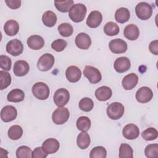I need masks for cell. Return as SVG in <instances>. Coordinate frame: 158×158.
<instances>
[{
    "instance_id": "obj_1",
    "label": "cell",
    "mask_w": 158,
    "mask_h": 158,
    "mask_svg": "<svg viewBox=\"0 0 158 158\" xmlns=\"http://www.w3.org/2000/svg\"><path fill=\"white\" fill-rule=\"evenodd\" d=\"M86 12V7L81 3H78L72 7L69 12V16L73 22L78 23L84 20Z\"/></svg>"
},
{
    "instance_id": "obj_2",
    "label": "cell",
    "mask_w": 158,
    "mask_h": 158,
    "mask_svg": "<svg viewBox=\"0 0 158 158\" xmlns=\"http://www.w3.org/2000/svg\"><path fill=\"white\" fill-rule=\"evenodd\" d=\"M124 110V106L122 104L114 102L107 106V114L109 118L112 120H118L123 116Z\"/></svg>"
},
{
    "instance_id": "obj_3",
    "label": "cell",
    "mask_w": 158,
    "mask_h": 158,
    "mask_svg": "<svg viewBox=\"0 0 158 158\" xmlns=\"http://www.w3.org/2000/svg\"><path fill=\"white\" fill-rule=\"evenodd\" d=\"M136 16L142 20L149 19L152 14V6L148 2H141L135 7Z\"/></svg>"
},
{
    "instance_id": "obj_4",
    "label": "cell",
    "mask_w": 158,
    "mask_h": 158,
    "mask_svg": "<svg viewBox=\"0 0 158 158\" xmlns=\"http://www.w3.org/2000/svg\"><path fill=\"white\" fill-rule=\"evenodd\" d=\"M32 93L35 98L40 100H45L49 96L48 86L43 82H37L32 86Z\"/></svg>"
},
{
    "instance_id": "obj_5",
    "label": "cell",
    "mask_w": 158,
    "mask_h": 158,
    "mask_svg": "<svg viewBox=\"0 0 158 158\" xmlns=\"http://www.w3.org/2000/svg\"><path fill=\"white\" fill-rule=\"evenodd\" d=\"M70 112L65 107H57L52 114V122L56 125H62L69 118Z\"/></svg>"
},
{
    "instance_id": "obj_6",
    "label": "cell",
    "mask_w": 158,
    "mask_h": 158,
    "mask_svg": "<svg viewBox=\"0 0 158 158\" xmlns=\"http://www.w3.org/2000/svg\"><path fill=\"white\" fill-rule=\"evenodd\" d=\"M54 61V57L52 54L49 53H45L38 59L37 67L41 71H48L53 67Z\"/></svg>"
},
{
    "instance_id": "obj_7",
    "label": "cell",
    "mask_w": 158,
    "mask_h": 158,
    "mask_svg": "<svg viewBox=\"0 0 158 158\" xmlns=\"http://www.w3.org/2000/svg\"><path fill=\"white\" fill-rule=\"evenodd\" d=\"M83 75L86 77L88 81L93 84L99 82L102 79V75L100 71L96 67L91 65H86L83 70Z\"/></svg>"
},
{
    "instance_id": "obj_8",
    "label": "cell",
    "mask_w": 158,
    "mask_h": 158,
    "mask_svg": "<svg viewBox=\"0 0 158 158\" xmlns=\"http://www.w3.org/2000/svg\"><path fill=\"white\" fill-rule=\"evenodd\" d=\"M53 99L57 106L63 107L67 104L70 99L69 91L65 88H59L54 93Z\"/></svg>"
},
{
    "instance_id": "obj_9",
    "label": "cell",
    "mask_w": 158,
    "mask_h": 158,
    "mask_svg": "<svg viewBox=\"0 0 158 158\" xmlns=\"http://www.w3.org/2000/svg\"><path fill=\"white\" fill-rule=\"evenodd\" d=\"M23 44L17 39L12 40L6 44V51L13 56H19L23 52Z\"/></svg>"
},
{
    "instance_id": "obj_10",
    "label": "cell",
    "mask_w": 158,
    "mask_h": 158,
    "mask_svg": "<svg viewBox=\"0 0 158 158\" xmlns=\"http://www.w3.org/2000/svg\"><path fill=\"white\" fill-rule=\"evenodd\" d=\"M109 48L110 51L114 54H122L127 51V44L124 40L116 38L109 42Z\"/></svg>"
},
{
    "instance_id": "obj_11",
    "label": "cell",
    "mask_w": 158,
    "mask_h": 158,
    "mask_svg": "<svg viewBox=\"0 0 158 158\" xmlns=\"http://www.w3.org/2000/svg\"><path fill=\"white\" fill-rule=\"evenodd\" d=\"M135 97L139 102L146 103L152 99L153 93L149 88L147 86H143L139 88L136 91Z\"/></svg>"
},
{
    "instance_id": "obj_12",
    "label": "cell",
    "mask_w": 158,
    "mask_h": 158,
    "mask_svg": "<svg viewBox=\"0 0 158 158\" xmlns=\"http://www.w3.org/2000/svg\"><path fill=\"white\" fill-rule=\"evenodd\" d=\"M17 115V109L12 106H6L1 110V118L4 122H9L15 120Z\"/></svg>"
},
{
    "instance_id": "obj_13",
    "label": "cell",
    "mask_w": 158,
    "mask_h": 158,
    "mask_svg": "<svg viewBox=\"0 0 158 158\" xmlns=\"http://www.w3.org/2000/svg\"><path fill=\"white\" fill-rule=\"evenodd\" d=\"M122 134L125 138L132 140L138 137L139 135V130L136 125L133 123H129L123 127L122 130Z\"/></svg>"
},
{
    "instance_id": "obj_14",
    "label": "cell",
    "mask_w": 158,
    "mask_h": 158,
    "mask_svg": "<svg viewBox=\"0 0 158 158\" xmlns=\"http://www.w3.org/2000/svg\"><path fill=\"white\" fill-rule=\"evenodd\" d=\"M76 46L81 49H88L91 44L90 36L85 33H80L78 34L75 40Z\"/></svg>"
},
{
    "instance_id": "obj_15",
    "label": "cell",
    "mask_w": 158,
    "mask_h": 158,
    "mask_svg": "<svg viewBox=\"0 0 158 158\" xmlns=\"http://www.w3.org/2000/svg\"><path fill=\"white\" fill-rule=\"evenodd\" d=\"M131 66L130 59L127 57H120L115 59L114 67L118 73H123L127 71Z\"/></svg>"
},
{
    "instance_id": "obj_16",
    "label": "cell",
    "mask_w": 158,
    "mask_h": 158,
    "mask_svg": "<svg viewBox=\"0 0 158 158\" xmlns=\"http://www.w3.org/2000/svg\"><path fill=\"white\" fill-rule=\"evenodd\" d=\"M102 20V14L98 10L91 11L86 19V25L90 28H96L100 25Z\"/></svg>"
},
{
    "instance_id": "obj_17",
    "label": "cell",
    "mask_w": 158,
    "mask_h": 158,
    "mask_svg": "<svg viewBox=\"0 0 158 158\" xmlns=\"http://www.w3.org/2000/svg\"><path fill=\"white\" fill-rule=\"evenodd\" d=\"M30 66L28 62L23 60H17L15 62L13 67V72L17 77H23L27 75L29 71Z\"/></svg>"
},
{
    "instance_id": "obj_18",
    "label": "cell",
    "mask_w": 158,
    "mask_h": 158,
    "mask_svg": "<svg viewBox=\"0 0 158 158\" xmlns=\"http://www.w3.org/2000/svg\"><path fill=\"white\" fill-rule=\"evenodd\" d=\"M65 76L68 81L71 83H75L78 81L81 78V72L78 67L71 65L66 69Z\"/></svg>"
},
{
    "instance_id": "obj_19",
    "label": "cell",
    "mask_w": 158,
    "mask_h": 158,
    "mask_svg": "<svg viewBox=\"0 0 158 158\" xmlns=\"http://www.w3.org/2000/svg\"><path fill=\"white\" fill-rule=\"evenodd\" d=\"M59 142L54 138H48L42 144L43 149L48 154H52L56 152L59 150Z\"/></svg>"
},
{
    "instance_id": "obj_20",
    "label": "cell",
    "mask_w": 158,
    "mask_h": 158,
    "mask_svg": "<svg viewBox=\"0 0 158 158\" xmlns=\"http://www.w3.org/2000/svg\"><path fill=\"white\" fill-rule=\"evenodd\" d=\"M138 82V77L135 73H130L125 76L122 80V86L125 90H130L134 88Z\"/></svg>"
},
{
    "instance_id": "obj_21",
    "label": "cell",
    "mask_w": 158,
    "mask_h": 158,
    "mask_svg": "<svg viewBox=\"0 0 158 158\" xmlns=\"http://www.w3.org/2000/svg\"><path fill=\"white\" fill-rule=\"evenodd\" d=\"M28 46L33 50H40L44 45V40L40 35H31L27 39Z\"/></svg>"
},
{
    "instance_id": "obj_22",
    "label": "cell",
    "mask_w": 158,
    "mask_h": 158,
    "mask_svg": "<svg viewBox=\"0 0 158 158\" xmlns=\"http://www.w3.org/2000/svg\"><path fill=\"white\" fill-rule=\"evenodd\" d=\"M123 35L128 40L130 41H135L139 36V30L136 25L129 24L125 27Z\"/></svg>"
},
{
    "instance_id": "obj_23",
    "label": "cell",
    "mask_w": 158,
    "mask_h": 158,
    "mask_svg": "<svg viewBox=\"0 0 158 158\" xmlns=\"http://www.w3.org/2000/svg\"><path fill=\"white\" fill-rule=\"evenodd\" d=\"M112 94L111 89L107 86H102L95 91V96L100 101H106L109 99Z\"/></svg>"
},
{
    "instance_id": "obj_24",
    "label": "cell",
    "mask_w": 158,
    "mask_h": 158,
    "mask_svg": "<svg viewBox=\"0 0 158 158\" xmlns=\"http://www.w3.org/2000/svg\"><path fill=\"white\" fill-rule=\"evenodd\" d=\"M19 30V25L15 20H7L4 25V31L5 33L10 36H15Z\"/></svg>"
},
{
    "instance_id": "obj_25",
    "label": "cell",
    "mask_w": 158,
    "mask_h": 158,
    "mask_svg": "<svg viewBox=\"0 0 158 158\" xmlns=\"http://www.w3.org/2000/svg\"><path fill=\"white\" fill-rule=\"evenodd\" d=\"M130 17V11L127 8L120 7L118 8L115 13V19L117 22L123 23L127 22Z\"/></svg>"
},
{
    "instance_id": "obj_26",
    "label": "cell",
    "mask_w": 158,
    "mask_h": 158,
    "mask_svg": "<svg viewBox=\"0 0 158 158\" xmlns=\"http://www.w3.org/2000/svg\"><path fill=\"white\" fill-rule=\"evenodd\" d=\"M25 98L24 92L20 89L16 88L11 90L7 96V101L12 102H19L22 101Z\"/></svg>"
},
{
    "instance_id": "obj_27",
    "label": "cell",
    "mask_w": 158,
    "mask_h": 158,
    "mask_svg": "<svg viewBox=\"0 0 158 158\" xmlns=\"http://www.w3.org/2000/svg\"><path fill=\"white\" fill-rule=\"evenodd\" d=\"M42 21L44 25L48 27H52L57 22V16L56 14L51 11H46L42 16Z\"/></svg>"
},
{
    "instance_id": "obj_28",
    "label": "cell",
    "mask_w": 158,
    "mask_h": 158,
    "mask_svg": "<svg viewBox=\"0 0 158 158\" xmlns=\"http://www.w3.org/2000/svg\"><path fill=\"white\" fill-rule=\"evenodd\" d=\"M91 139L89 135L86 131H82L79 133L77 138V144L81 149H86L90 144Z\"/></svg>"
},
{
    "instance_id": "obj_29",
    "label": "cell",
    "mask_w": 158,
    "mask_h": 158,
    "mask_svg": "<svg viewBox=\"0 0 158 158\" xmlns=\"http://www.w3.org/2000/svg\"><path fill=\"white\" fill-rule=\"evenodd\" d=\"M54 5L59 11L61 12H69L72 7L74 5V2L72 0L55 1Z\"/></svg>"
},
{
    "instance_id": "obj_30",
    "label": "cell",
    "mask_w": 158,
    "mask_h": 158,
    "mask_svg": "<svg viewBox=\"0 0 158 158\" xmlns=\"http://www.w3.org/2000/svg\"><path fill=\"white\" fill-rule=\"evenodd\" d=\"M7 134L10 139L12 140H17L22 137L23 135V129L20 125H12L8 130Z\"/></svg>"
},
{
    "instance_id": "obj_31",
    "label": "cell",
    "mask_w": 158,
    "mask_h": 158,
    "mask_svg": "<svg viewBox=\"0 0 158 158\" xmlns=\"http://www.w3.org/2000/svg\"><path fill=\"white\" fill-rule=\"evenodd\" d=\"M77 128L81 131H87L91 127V120L86 116L80 117L76 122Z\"/></svg>"
},
{
    "instance_id": "obj_32",
    "label": "cell",
    "mask_w": 158,
    "mask_h": 158,
    "mask_svg": "<svg viewBox=\"0 0 158 158\" xmlns=\"http://www.w3.org/2000/svg\"><path fill=\"white\" fill-rule=\"evenodd\" d=\"M120 31L118 25L113 22H109L106 23L104 27V32L108 36H115L118 34Z\"/></svg>"
},
{
    "instance_id": "obj_33",
    "label": "cell",
    "mask_w": 158,
    "mask_h": 158,
    "mask_svg": "<svg viewBox=\"0 0 158 158\" xmlns=\"http://www.w3.org/2000/svg\"><path fill=\"white\" fill-rule=\"evenodd\" d=\"M58 31L59 34L64 37H69L73 34V28L71 24L69 23H62L58 27Z\"/></svg>"
},
{
    "instance_id": "obj_34",
    "label": "cell",
    "mask_w": 158,
    "mask_h": 158,
    "mask_svg": "<svg viewBox=\"0 0 158 158\" xmlns=\"http://www.w3.org/2000/svg\"><path fill=\"white\" fill-rule=\"evenodd\" d=\"M133 157V151L132 148L128 144L122 143L121 144L119 148V157Z\"/></svg>"
},
{
    "instance_id": "obj_35",
    "label": "cell",
    "mask_w": 158,
    "mask_h": 158,
    "mask_svg": "<svg viewBox=\"0 0 158 158\" xmlns=\"http://www.w3.org/2000/svg\"><path fill=\"white\" fill-rule=\"evenodd\" d=\"M11 83L10 75L4 70L0 71V89L1 90L7 88Z\"/></svg>"
},
{
    "instance_id": "obj_36",
    "label": "cell",
    "mask_w": 158,
    "mask_h": 158,
    "mask_svg": "<svg viewBox=\"0 0 158 158\" xmlns=\"http://www.w3.org/2000/svg\"><path fill=\"white\" fill-rule=\"evenodd\" d=\"M106 149L102 146L94 147L91 149L89 153L90 158H106Z\"/></svg>"
},
{
    "instance_id": "obj_37",
    "label": "cell",
    "mask_w": 158,
    "mask_h": 158,
    "mask_svg": "<svg viewBox=\"0 0 158 158\" xmlns=\"http://www.w3.org/2000/svg\"><path fill=\"white\" fill-rule=\"evenodd\" d=\"M79 108L85 112L91 111L94 106L93 101L89 98H82L78 104Z\"/></svg>"
},
{
    "instance_id": "obj_38",
    "label": "cell",
    "mask_w": 158,
    "mask_h": 158,
    "mask_svg": "<svg viewBox=\"0 0 158 158\" xmlns=\"http://www.w3.org/2000/svg\"><path fill=\"white\" fill-rule=\"evenodd\" d=\"M141 136L146 141H152L157 138L158 132L156 128L150 127L143 131L141 133Z\"/></svg>"
},
{
    "instance_id": "obj_39",
    "label": "cell",
    "mask_w": 158,
    "mask_h": 158,
    "mask_svg": "<svg viewBox=\"0 0 158 158\" xmlns=\"http://www.w3.org/2000/svg\"><path fill=\"white\" fill-rule=\"evenodd\" d=\"M145 156L148 158L157 157H158V144H148L144 149Z\"/></svg>"
},
{
    "instance_id": "obj_40",
    "label": "cell",
    "mask_w": 158,
    "mask_h": 158,
    "mask_svg": "<svg viewBox=\"0 0 158 158\" xmlns=\"http://www.w3.org/2000/svg\"><path fill=\"white\" fill-rule=\"evenodd\" d=\"M31 149L27 146H21L16 150V157L17 158L31 157Z\"/></svg>"
},
{
    "instance_id": "obj_41",
    "label": "cell",
    "mask_w": 158,
    "mask_h": 158,
    "mask_svg": "<svg viewBox=\"0 0 158 158\" xmlns=\"http://www.w3.org/2000/svg\"><path fill=\"white\" fill-rule=\"evenodd\" d=\"M67 43L62 39H57L51 43V48L57 52H61L67 47Z\"/></svg>"
},
{
    "instance_id": "obj_42",
    "label": "cell",
    "mask_w": 158,
    "mask_h": 158,
    "mask_svg": "<svg viewBox=\"0 0 158 158\" xmlns=\"http://www.w3.org/2000/svg\"><path fill=\"white\" fill-rule=\"evenodd\" d=\"M12 61L9 57L5 55L0 56V67L5 71H9L11 69Z\"/></svg>"
},
{
    "instance_id": "obj_43",
    "label": "cell",
    "mask_w": 158,
    "mask_h": 158,
    "mask_svg": "<svg viewBox=\"0 0 158 158\" xmlns=\"http://www.w3.org/2000/svg\"><path fill=\"white\" fill-rule=\"evenodd\" d=\"M48 156V154L43 149L42 147L36 148L31 153L32 158H45Z\"/></svg>"
},
{
    "instance_id": "obj_44",
    "label": "cell",
    "mask_w": 158,
    "mask_h": 158,
    "mask_svg": "<svg viewBox=\"0 0 158 158\" xmlns=\"http://www.w3.org/2000/svg\"><path fill=\"white\" fill-rule=\"evenodd\" d=\"M5 2L9 8L12 9H18L21 5L20 0H6Z\"/></svg>"
},
{
    "instance_id": "obj_45",
    "label": "cell",
    "mask_w": 158,
    "mask_h": 158,
    "mask_svg": "<svg viewBox=\"0 0 158 158\" xmlns=\"http://www.w3.org/2000/svg\"><path fill=\"white\" fill-rule=\"evenodd\" d=\"M149 49L152 54L157 56L158 54V41H151L149 45Z\"/></svg>"
}]
</instances>
